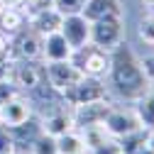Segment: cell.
<instances>
[{
	"label": "cell",
	"instance_id": "1",
	"mask_svg": "<svg viewBox=\"0 0 154 154\" xmlns=\"http://www.w3.org/2000/svg\"><path fill=\"white\" fill-rule=\"evenodd\" d=\"M108 76H110V86L112 91L125 100H140L142 95L152 88L149 79L142 71V64H140V56L130 49L127 42H120L110 51V69H108Z\"/></svg>",
	"mask_w": 154,
	"mask_h": 154
},
{
	"label": "cell",
	"instance_id": "2",
	"mask_svg": "<svg viewBox=\"0 0 154 154\" xmlns=\"http://www.w3.org/2000/svg\"><path fill=\"white\" fill-rule=\"evenodd\" d=\"M88 42L103 51H112L120 42H125V17L112 15V17H103V20H93Z\"/></svg>",
	"mask_w": 154,
	"mask_h": 154
},
{
	"label": "cell",
	"instance_id": "3",
	"mask_svg": "<svg viewBox=\"0 0 154 154\" xmlns=\"http://www.w3.org/2000/svg\"><path fill=\"white\" fill-rule=\"evenodd\" d=\"M61 98H64L71 108L86 105V103H93V100L108 98V86L103 83V79H98V76H81L73 86H69V88L61 93Z\"/></svg>",
	"mask_w": 154,
	"mask_h": 154
},
{
	"label": "cell",
	"instance_id": "4",
	"mask_svg": "<svg viewBox=\"0 0 154 154\" xmlns=\"http://www.w3.org/2000/svg\"><path fill=\"white\" fill-rule=\"evenodd\" d=\"M71 61L81 69L83 76H105L110 69V51H103L93 44H86L71 54Z\"/></svg>",
	"mask_w": 154,
	"mask_h": 154
},
{
	"label": "cell",
	"instance_id": "5",
	"mask_svg": "<svg viewBox=\"0 0 154 154\" xmlns=\"http://www.w3.org/2000/svg\"><path fill=\"white\" fill-rule=\"evenodd\" d=\"M81 76H83L81 69L71 59H66V61H47V66H44V79L56 93H64L69 86H73L79 81Z\"/></svg>",
	"mask_w": 154,
	"mask_h": 154
},
{
	"label": "cell",
	"instance_id": "6",
	"mask_svg": "<svg viewBox=\"0 0 154 154\" xmlns=\"http://www.w3.org/2000/svg\"><path fill=\"white\" fill-rule=\"evenodd\" d=\"M103 127H105V132L110 134V137L120 140V137H125V134L140 130L142 125H140V120H137V115H134V110L110 108L108 115H105V120H103ZM142 130H144V127H142Z\"/></svg>",
	"mask_w": 154,
	"mask_h": 154
},
{
	"label": "cell",
	"instance_id": "7",
	"mask_svg": "<svg viewBox=\"0 0 154 154\" xmlns=\"http://www.w3.org/2000/svg\"><path fill=\"white\" fill-rule=\"evenodd\" d=\"M39 125H42V132L51 134V137H59V134H64V132L73 130V127H76V122H73L71 105H69L66 100H61L59 105H51V110H49L44 118L39 120Z\"/></svg>",
	"mask_w": 154,
	"mask_h": 154
},
{
	"label": "cell",
	"instance_id": "8",
	"mask_svg": "<svg viewBox=\"0 0 154 154\" xmlns=\"http://www.w3.org/2000/svg\"><path fill=\"white\" fill-rule=\"evenodd\" d=\"M8 66H10V76H5L3 81H10L12 86L22 88V91H29L32 93L37 86L44 81V69L34 66L32 61H20V64L10 61Z\"/></svg>",
	"mask_w": 154,
	"mask_h": 154
},
{
	"label": "cell",
	"instance_id": "9",
	"mask_svg": "<svg viewBox=\"0 0 154 154\" xmlns=\"http://www.w3.org/2000/svg\"><path fill=\"white\" fill-rule=\"evenodd\" d=\"M64 34V39L69 42V47L76 51V49H81L88 42V37H91V22L86 20V17L81 12H76V15H64V22H61V29Z\"/></svg>",
	"mask_w": 154,
	"mask_h": 154
},
{
	"label": "cell",
	"instance_id": "10",
	"mask_svg": "<svg viewBox=\"0 0 154 154\" xmlns=\"http://www.w3.org/2000/svg\"><path fill=\"white\" fill-rule=\"evenodd\" d=\"M32 118V105L27 98H22V95H12V98H8L5 103H0V122H3L5 127H17L22 125Z\"/></svg>",
	"mask_w": 154,
	"mask_h": 154
},
{
	"label": "cell",
	"instance_id": "11",
	"mask_svg": "<svg viewBox=\"0 0 154 154\" xmlns=\"http://www.w3.org/2000/svg\"><path fill=\"white\" fill-rule=\"evenodd\" d=\"M112 105L103 98V100H93V103H86V105H76L71 108L73 112V122L76 127H91V125H103L105 115Z\"/></svg>",
	"mask_w": 154,
	"mask_h": 154
},
{
	"label": "cell",
	"instance_id": "12",
	"mask_svg": "<svg viewBox=\"0 0 154 154\" xmlns=\"http://www.w3.org/2000/svg\"><path fill=\"white\" fill-rule=\"evenodd\" d=\"M73 49L69 47V42L64 39V34L56 29L42 37V59L44 61H66L71 59Z\"/></svg>",
	"mask_w": 154,
	"mask_h": 154
},
{
	"label": "cell",
	"instance_id": "13",
	"mask_svg": "<svg viewBox=\"0 0 154 154\" xmlns=\"http://www.w3.org/2000/svg\"><path fill=\"white\" fill-rule=\"evenodd\" d=\"M61 22H64V15L56 10L54 5L51 8H44V10H37L27 17V25L34 29V32H39L42 37L49 34V32H56V29H61Z\"/></svg>",
	"mask_w": 154,
	"mask_h": 154
},
{
	"label": "cell",
	"instance_id": "14",
	"mask_svg": "<svg viewBox=\"0 0 154 154\" xmlns=\"http://www.w3.org/2000/svg\"><path fill=\"white\" fill-rule=\"evenodd\" d=\"M81 15L88 22L103 20V17H112V15H122V3L120 0H86Z\"/></svg>",
	"mask_w": 154,
	"mask_h": 154
},
{
	"label": "cell",
	"instance_id": "15",
	"mask_svg": "<svg viewBox=\"0 0 154 154\" xmlns=\"http://www.w3.org/2000/svg\"><path fill=\"white\" fill-rule=\"evenodd\" d=\"M15 54L20 56L22 61L39 59V56H42V34L34 32V29L20 34V39H17V44H15Z\"/></svg>",
	"mask_w": 154,
	"mask_h": 154
},
{
	"label": "cell",
	"instance_id": "16",
	"mask_svg": "<svg viewBox=\"0 0 154 154\" xmlns=\"http://www.w3.org/2000/svg\"><path fill=\"white\" fill-rule=\"evenodd\" d=\"M27 22V15L22 8H12V5H5L0 10V34H17Z\"/></svg>",
	"mask_w": 154,
	"mask_h": 154
},
{
	"label": "cell",
	"instance_id": "17",
	"mask_svg": "<svg viewBox=\"0 0 154 154\" xmlns=\"http://www.w3.org/2000/svg\"><path fill=\"white\" fill-rule=\"evenodd\" d=\"M134 115L144 130L154 127V88H149L140 100H134Z\"/></svg>",
	"mask_w": 154,
	"mask_h": 154
},
{
	"label": "cell",
	"instance_id": "18",
	"mask_svg": "<svg viewBox=\"0 0 154 154\" xmlns=\"http://www.w3.org/2000/svg\"><path fill=\"white\" fill-rule=\"evenodd\" d=\"M83 149H86L83 137H81V132L76 127L56 137V152L59 154H83Z\"/></svg>",
	"mask_w": 154,
	"mask_h": 154
},
{
	"label": "cell",
	"instance_id": "19",
	"mask_svg": "<svg viewBox=\"0 0 154 154\" xmlns=\"http://www.w3.org/2000/svg\"><path fill=\"white\" fill-rule=\"evenodd\" d=\"M29 154H59L56 152V137L42 132L32 144H29Z\"/></svg>",
	"mask_w": 154,
	"mask_h": 154
},
{
	"label": "cell",
	"instance_id": "20",
	"mask_svg": "<svg viewBox=\"0 0 154 154\" xmlns=\"http://www.w3.org/2000/svg\"><path fill=\"white\" fill-rule=\"evenodd\" d=\"M137 34H140V39H142L144 44H152V47H154V12L140 20V25H137Z\"/></svg>",
	"mask_w": 154,
	"mask_h": 154
},
{
	"label": "cell",
	"instance_id": "21",
	"mask_svg": "<svg viewBox=\"0 0 154 154\" xmlns=\"http://www.w3.org/2000/svg\"><path fill=\"white\" fill-rule=\"evenodd\" d=\"M83 154H122V149H120V142L115 140V137H108L103 144L91 147V149H86Z\"/></svg>",
	"mask_w": 154,
	"mask_h": 154
},
{
	"label": "cell",
	"instance_id": "22",
	"mask_svg": "<svg viewBox=\"0 0 154 154\" xmlns=\"http://www.w3.org/2000/svg\"><path fill=\"white\" fill-rule=\"evenodd\" d=\"M83 5H86V0H54V8L61 15H76L83 10Z\"/></svg>",
	"mask_w": 154,
	"mask_h": 154
},
{
	"label": "cell",
	"instance_id": "23",
	"mask_svg": "<svg viewBox=\"0 0 154 154\" xmlns=\"http://www.w3.org/2000/svg\"><path fill=\"white\" fill-rule=\"evenodd\" d=\"M8 152H15V140H12L10 127L0 122V154H8Z\"/></svg>",
	"mask_w": 154,
	"mask_h": 154
},
{
	"label": "cell",
	"instance_id": "24",
	"mask_svg": "<svg viewBox=\"0 0 154 154\" xmlns=\"http://www.w3.org/2000/svg\"><path fill=\"white\" fill-rule=\"evenodd\" d=\"M140 64H142V71L149 79V83H154V56H144V59H140Z\"/></svg>",
	"mask_w": 154,
	"mask_h": 154
},
{
	"label": "cell",
	"instance_id": "25",
	"mask_svg": "<svg viewBox=\"0 0 154 154\" xmlns=\"http://www.w3.org/2000/svg\"><path fill=\"white\" fill-rule=\"evenodd\" d=\"M8 59H10V42H8L5 34H0V66H3Z\"/></svg>",
	"mask_w": 154,
	"mask_h": 154
},
{
	"label": "cell",
	"instance_id": "26",
	"mask_svg": "<svg viewBox=\"0 0 154 154\" xmlns=\"http://www.w3.org/2000/svg\"><path fill=\"white\" fill-rule=\"evenodd\" d=\"M147 149L154 154V127H152V130H147Z\"/></svg>",
	"mask_w": 154,
	"mask_h": 154
},
{
	"label": "cell",
	"instance_id": "27",
	"mask_svg": "<svg viewBox=\"0 0 154 154\" xmlns=\"http://www.w3.org/2000/svg\"><path fill=\"white\" fill-rule=\"evenodd\" d=\"M142 3H144L147 8H152V10H154V0H142Z\"/></svg>",
	"mask_w": 154,
	"mask_h": 154
},
{
	"label": "cell",
	"instance_id": "28",
	"mask_svg": "<svg viewBox=\"0 0 154 154\" xmlns=\"http://www.w3.org/2000/svg\"><path fill=\"white\" fill-rule=\"evenodd\" d=\"M3 8H5V0H0V10H3Z\"/></svg>",
	"mask_w": 154,
	"mask_h": 154
},
{
	"label": "cell",
	"instance_id": "29",
	"mask_svg": "<svg viewBox=\"0 0 154 154\" xmlns=\"http://www.w3.org/2000/svg\"><path fill=\"white\" fill-rule=\"evenodd\" d=\"M8 154H20V152H8Z\"/></svg>",
	"mask_w": 154,
	"mask_h": 154
}]
</instances>
